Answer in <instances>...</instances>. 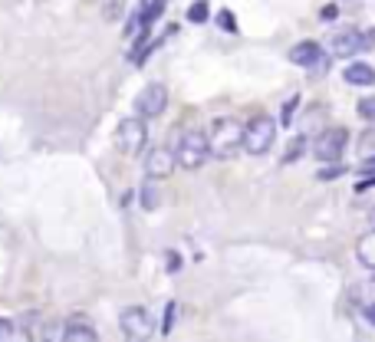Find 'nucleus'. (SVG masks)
Listing matches in <instances>:
<instances>
[{
    "label": "nucleus",
    "mask_w": 375,
    "mask_h": 342,
    "mask_svg": "<svg viewBox=\"0 0 375 342\" xmlns=\"http://www.w3.org/2000/svg\"><path fill=\"white\" fill-rule=\"evenodd\" d=\"M208 142L214 158H231L237 155V148H244V125H237L234 119H214V125L208 129Z\"/></svg>",
    "instance_id": "nucleus-1"
},
{
    "label": "nucleus",
    "mask_w": 375,
    "mask_h": 342,
    "mask_svg": "<svg viewBox=\"0 0 375 342\" xmlns=\"http://www.w3.org/2000/svg\"><path fill=\"white\" fill-rule=\"evenodd\" d=\"M174 155H178V168L198 171L211 158V142H208L204 132H184L181 138H178V152Z\"/></svg>",
    "instance_id": "nucleus-2"
},
{
    "label": "nucleus",
    "mask_w": 375,
    "mask_h": 342,
    "mask_svg": "<svg viewBox=\"0 0 375 342\" xmlns=\"http://www.w3.org/2000/svg\"><path fill=\"white\" fill-rule=\"evenodd\" d=\"M277 138V122L270 115H254L244 125V152L247 155H267Z\"/></svg>",
    "instance_id": "nucleus-3"
},
{
    "label": "nucleus",
    "mask_w": 375,
    "mask_h": 342,
    "mask_svg": "<svg viewBox=\"0 0 375 342\" xmlns=\"http://www.w3.org/2000/svg\"><path fill=\"white\" fill-rule=\"evenodd\" d=\"M116 148L129 158L142 155L148 148V129H145L142 119H122L116 129Z\"/></svg>",
    "instance_id": "nucleus-4"
},
{
    "label": "nucleus",
    "mask_w": 375,
    "mask_h": 342,
    "mask_svg": "<svg viewBox=\"0 0 375 342\" xmlns=\"http://www.w3.org/2000/svg\"><path fill=\"white\" fill-rule=\"evenodd\" d=\"M119 329H122L125 339L132 342H142V339H152L155 326H152V316L145 306H129L122 316H119Z\"/></svg>",
    "instance_id": "nucleus-5"
},
{
    "label": "nucleus",
    "mask_w": 375,
    "mask_h": 342,
    "mask_svg": "<svg viewBox=\"0 0 375 342\" xmlns=\"http://www.w3.org/2000/svg\"><path fill=\"white\" fill-rule=\"evenodd\" d=\"M346 145H349L346 129H326L316 138V145H313V155H316L319 162H339L343 152H346Z\"/></svg>",
    "instance_id": "nucleus-6"
},
{
    "label": "nucleus",
    "mask_w": 375,
    "mask_h": 342,
    "mask_svg": "<svg viewBox=\"0 0 375 342\" xmlns=\"http://www.w3.org/2000/svg\"><path fill=\"white\" fill-rule=\"evenodd\" d=\"M135 109H138L142 119H158L168 109V89L162 83H148L135 99Z\"/></svg>",
    "instance_id": "nucleus-7"
},
{
    "label": "nucleus",
    "mask_w": 375,
    "mask_h": 342,
    "mask_svg": "<svg viewBox=\"0 0 375 342\" xmlns=\"http://www.w3.org/2000/svg\"><path fill=\"white\" fill-rule=\"evenodd\" d=\"M174 168H178V155L172 148H152V152L145 155V175H148V181L172 178Z\"/></svg>",
    "instance_id": "nucleus-8"
},
{
    "label": "nucleus",
    "mask_w": 375,
    "mask_h": 342,
    "mask_svg": "<svg viewBox=\"0 0 375 342\" xmlns=\"http://www.w3.org/2000/svg\"><path fill=\"white\" fill-rule=\"evenodd\" d=\"M359 49H366L362 30H339L336 37L329 40V53H333L336 59H352Z\"/></svg>",
    "instance_id": "nucleus-9"
},
{
    "label": "nucleus",
    "mask_w": 375,
    "mask_h": 342,
    "mask_svg": "<svg viewBox=\"0 0 375 342\" xmlns=\"http://www.w3.org/2000/svg\"><path fill=\"white\" fill-rule=\"evenodd\" d=\"M319 59H323V47H319L316 40H303V43H297V47L290 49V63H297L303 69H313Z\"/></svg>",
    "instance_id": "nucleus-10"
},
{
    "label": "nucleus",
    "mask_w": 375,
    "mask_h": 342,
    "mask_svg": "<svg viewBox=\"0 0 375 342\" xmlns=\"http://www.w3.org/2000/svg\"><path fill=\"white\" fill-rule=\"evenodd\" d=\"M63 339L69 342H99V329L89 319H69L63 326Z\"/></svg>",
    "instance_id": "nucleus-11"
},
{
    "label": "nucleus",
    "mask_w": 375,
    "mask_h": 342,
    "mask_svg": "<svg viewBox=\"0 0 375 342\" xmlns=\"http://www.w3.org/2000/svg\"><path fill=\"white\" fill-rule=\"evenodd\" d=\"M343 79L349 86H375V66H369V63H349L343 69Z\"/></svg>",
    "instance_id": "nucleus-12"
},
{
    "label": "nucleus",
    "mask_w": 375,
    "mask_h": 342,
    "mask_svg": "<svg viewBox=\"0 0 375 342\" xmlns=\"http://www.w3.org/2000/svg\"><path fill=\"white\" fill-rule=\"evenodd\" d=\"M165 13V0H148L142 10H138V20H142V30H148L152 23H158Z\"/></svg>",
    "instance_id": "nucleus-13"
},
{
    "label": "nucleus",
    "mask_w": 375,
    "mask_h": 342,
    "mask_svg": "<svg viewBox=\"0 0 375 342\" xmlns=\"http://www.w3.org/2000/svg\"><path fill=\"white\" fill-rule=\"evenodd\" d=\"M359 264H366V266L375 270V230L359 240Z\"/></svg>",
    "instance_id": "nucleus-14"
},
{
    "label": "nucleus",
    "mask_w": 375,
    "mask_h": 342,
    "mask_svg": "<svg viewBox=\"0 0 375 342\" xmlns=\"http://www.w3.org/2000/svg\"><path fill=\"white\" fill-rule=\"evenodd\" d=\"M188 20H191V23H208V20H211V7H208V0H194L191 7H188Z\"/></svg>",
    "instance_id": "nucleus-15"
},
{
    "label": "nucleus",
    "mask_w": 375,
    "mask_h": 342,
    "mask_svg": "<svg viewBox=\"0 0 375 342\" xmlns=\"http://www.w3.org/2000/svg\"><path fill=\"white\" fill-rule=\"evenodd\" d=\"M303 152H306V138H303V135H297V138L290 142L287 155H283V165H293L297 158H303Z\"/></svg>",
    "instance_id": "nucleus-16"
},
{
    "label": "nucleus",
    "mask_w": 375,
    "mask_h": 342,
    "mask_svg": "<svg viewBox=\"0 0 375 342\" xmlns=\"http://www.w3.org/2000/svg\"><path fill=\"white\" fill-rule=\"evenodd\" d=\"M339 175H346V168H343L339 162H323V168L316 171V178H319V181H336Z\"/></svg>",
    "instance_id": "nucleus-17"
},
{
    "label": "nucleus",
    "mask_w": 375,
    "mask_h": 342,
    "mask_svg": "<svg viewBox=\"0 0 375 342\" xmlns=\"http://www.w3.org/2000/svg\"><path fill=\"white\" fill-rule=\"evenodd\" d=\"M359 115H362L366 122H375V95H362V99H359Z\"/></svg>",
    "instance_id": "nucleus-18"
},
{
    "label": "nucleus",
    "mask_w": 375,
    "mask_h": 342,
    "mask_svg": "<svg viewBox=\"0 0 375 342\" xmlns=\"http://www.w3.org/2000/svg\"><path fill=\"white\" fill-rule=\"evenodd\" d=\"M158 204H162V201H158V191H155L152 184H145V188H142V208L145 211H155Z\"/></svg>",
    "instance_id": "nucleus-19"
},
{
    "label": "nucleus",
    "mask_w": 375,
    "mask_h": 342,
    "mask_svg": "<svg viewBox=\"0 0 375 342\" xmlns=\"http://www.w3.org/2000/svg\"><path fill=\"white\" fill-rule=\"evenodd\" d=\"M218 23H221V30H227V33H237V20H234L231 10H221V13H218Z\"/></svg>",
    "instance_id": "nucleus-20"
},
{
    "label": "nucleus",
    "mask_w": 375,
    "mask_h": 342,
    "mask_svg": "<svg viewBox=\"0 0 375 342\" xmlns=\"http://www.w3.org/2000/svg\"><path fill=\"white\" fill-rule=\"evenodd\" d=\"M174 313H178V303H168L165 306V323H162V336L172 333V326H174Z\"/></svg>",
    "instance_id": "nucleus-21"
},
{
    "label": "nucleus",
    "mask_w": 375,
    "mask_h": 342,
    "mask_svg": "<svg viewBox=\"0 0 375 342\" xmlns=\"http://www.w3.org/2000/svg\"><path fill=\"white\" fill-rule=\"evenodd\" d=\"M7 339H17V326L10 323V319H0V342Z\"/></svg>",
    "instance_id": "nucleus-22"
},
{
    "label": "nucleus",
    "mask_w": 375,
    "mask_h": 342,
    "mask_svg": "<svg viewBox=\"0 0 375 342\" xmlns=\"http://www.w3.org/2000/svg\"><path fill=\"white\" fill-rule=\"evenodd\" d=\"M336 17H339V7H336V4H326V7L319 10V20H323V23H333Z\"/></svg>",
    "instance_id": "nucleus-23"
},
{
    "label": "nucleus",
    "mask_w": 375,
    "mask_h": 342,
    "mask_svg": "<svg viewBox=\"0 0 375 342\" xmlns=\"http://www.w3.org/2000/svg\"><path fill=\"white\" fill-rule=\"evenodd\" d=\"M297 102H299L297 95H290V102L283 105V125H290V119H293V109H297Z\"/></svg>",
    "instance_id": "nucleus-24"
},
{
    "label": "nucleus",
    "mask_w": 375,
    "mask_h": 342,
    "mask_svg": "<svg viewBox=\"0 0 375 342\" xmlns=\"http://www.w3.org/2000/svg\"><path fill=\"white\" fill-rule=\"evenodd\" d=\"M359 175H375V152L369 155V158H362V165H359Z\"/></svg>",
    "instance_id": "nucleus-25"
},
{
    "label": "nucleus",
    "mask_w": 375,
    "mask_h": 342,
    "mask_svg": "<svg viewBox=\"0 0 375 342\" xmlns=\"http://www.w3.org/2000/svg\"><path fill=\"white\" fill-rule=\"evenodd\" d=\"M362 148H366L369 155L375 152V129H372V132H366V135H362Z\"/></svg>",
    "instance_id": "nucleus-26"
},
{
    "label": "nucleus",
    "mask_w": 375,
    "mask_h": 342,
    "mask_svg": "<svg viewBox=\"0 0 375 342\" xmlns=\"http://www.w3.org/2000/svg\"><path fill=\"white\" fill-rule=\"evenodd\" d=\"M178 266H181V256L174 254V250H168V273H174Z\"/></svg>",
    "instance_id": "nucleus-27"
},
{
    "label": "nucleus",
    "mask_w": 375,
    "mask_h": 342,
    "mask_svg": "<svg viewBox=\"0 0 375 342\" xmlns=\"http://www.w3.org/2000/svg\"><path fill=\"white\" fill-rule=\"evenodd\" d=\"M362 37H366V49H372L375 47V30H366Z\"/></svg>",
    "instance_id": "nucleus-28"
},
{
    "label": "nucleus",
    "mask_w": 375,
    "mask_h": 342,
    "mask_svg": "<svg viewBox=\"0 0 375 342\" xmlns=\"http://www.w3.org/2000/svg\"><path fill=\"white\" fill-rule=\"evenodd\" d=\"M366 319L375 326V303H369V306H366Z\"/></svg>",
    "instance_id": "nucleus-29"
},
{
    "label": "nucleus",
    "mask_w": 375,
    "mask_h": 342,
    "mask_svg": "<svg viewBox=\"0 0 375 342\" xmlns=\"http://www.w3.org/2000/svg\"><path fill=\"white\" fill-rule=\"evenodd\" d=\"M372 228H375V214H372Z\"/></svg>",
    "instance_id": "nucleus-30"
}]
</instances>
